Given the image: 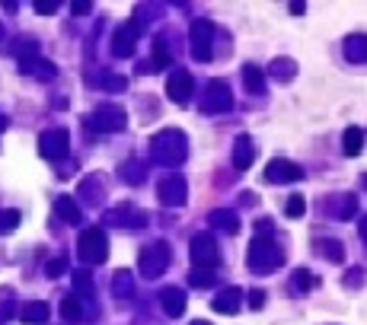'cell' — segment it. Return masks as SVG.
I'll return each mask as SVG.
<instances>
[{"label": "cell", "mask_w": 367, "mask_h": 325, "mask_svg": "<svg viewBox=\"0 0 367 325\" xmlns=\"http://www.w3.org/2000/svg\"><path fill=\"white\" fill-rule=\"evenodd\" d=\"M192 93H195L192 73H188V71H173V73H169V80H166V96L173 99V103L186 105L188 99H192Z\"/></svg>", "instance_id": "5bb4252c"}, {"label": "cell", "mask_w": 367, "mask_h": 325, "mask_svg": "<svg viewBox=\"0 0 367 325\" xmlns=\"http://www.w3.org/2000/svg\"><path fill=\"white\" fill-rule=\"evenodd\" d=\"M99 90H106V93H125L128 90V77H121V73H103V77H99Z\"/></svg>", "instance_id": "836d02e7"}, {"label": "cell", "mask_w": 367, "mask_h": 325, "mask_svg": "<svg viewBox=\"0 0 367 325\" xmlns=\"http://www.w3.org/2000/svg\"><path fill=\"white\" fill-rule=\"evenodd\" d=\"M61 319L64 322H80L84 319V306H80L77 296H64V300H61Z\"/></svg>", "instance_id": "4dcf8cb0"}, {"label": "cell", "mask_w": 367, "mask_h": 325, "mask_svg": "<svg viewBox=\"0 0 367 325\" xmlns=\"http://www.w3.org/2000/svg\"><path fill=\"white\" fill-rule=\"evenodd\" d=\"M112 294L119 296V300H131L134 296V277H131V271H115V277H112Z\"/></svg>", "instance_id": "83f0119b"}, {"label": "cell", "mask_w": 367, "mask_h": 325, "mask_svg": "<svg viewBox=\"0 0 367 325\" xmlns=\"http://www.w3.org/2000/svg\"><path fill=\"white\" fill-rule=\"evenodd\" d=\"M151 157H154V162H160V166H182L188 157V138L179 128H166V131L154 134Z\"/></svg>", "instance_id": "6da1fadb"}, {"label": "cell", "mask_w": 367, "mask_h": 325, "mask_svg": "<svg viewBox=\"0 0 367 325\" xmlns=\"http://www.w3.org/2000/svg\"><path fill=\"white\" fill-rule=\"evenodd\" d=\"M169 58H173V54H169V48H166V42H163V38H157V42H154V71H163V67L169 64Z\"/></svg>", "instance_id": "d590c367"}, {"label": "cell", "mask_w": 367, "mask_h": 325, "mask_svg": "<svg viewBox=\"0 0 367 325\" xmlns=\"http://www.w3.org/2000/svg\"><path fill=\"white\" fill-rule=\"evenodd\" d=\"M246 262H249V271H253V274H271V271H278L284 265V252L271 236H253Z\"/></svg>", "instance_id": "7a4b0ae2"}, {"label": "cell", "mask_w": 367, "mask_h": 325, "mask_svg": "<svg viewBox=\"0 0 367 325\" xmlns=\"http://www.w3.org/2000/svg\"><path fill=\"white\" fill-rule=\"evenodd\" d=\"M86 128H93V131L99 134H115V131H125L128 128V115L121 105H99L93 115H86Z\"/></svg>", "instance_id": "5b68a950"}, {"label": "cell", "mask_w": 367, "mask_h": 325, "mask_svg": "<svg viewBox=\"0 0 367 325\" xmlns=\"http://www.w3.org/2000/svg\"><path fill=\"white\" fill-rule=\"evenodd\" d=\"M233 108V93L223 80H211L205 86V96H201V112L205 115H221Z\"/></svg>", "instance_id": "ba28073f"}, {"label": "cell", "mask_w": 367, "mask_h": 325, "mask_svg": "<svg viewBox=\"0 0 367 325\" xmlns=\"http://www.w3.org/2000/svg\"><path fill=\"white\" fill-rule=\"evenodd\" d=\"M262 303H265V290H253L249 294V309H262Z\"/></svg>", "instance_id": "f6af8a7d"}, {"label": "cell", "mask_w": 367, "mask_h": 325, "mask_svg": "<svg viewBox=\"0 0 367 325\" xmlns=\"http://www.w3.org/2000/svg\"><path fill=\"white\" fill-rule=\"evenodd\" d=\"M243 86H246V93H253V96H265V73H262V67H256V64L243 67Z\"/></svg>", "instance_id": "484cf974"}, {"label": "cell", "mask_w": 367, "mask_h": 325, "mask_svg": "<svg viewBox=\"0 0 367 325\" xmlns=\"http://www.w3.org/2000/svg\"><path fill=\"white\" fill-rule=\"evenodd\" d=\"M214 281H217V274L211 268H192V271H188V284H192V287H198V290L214 287Z\"/></svg>", "instance_id": "1f68e13d"}, {"label": "cell", "mask_w": 367, "mask_h": 325, "mask_svg": "<svg viewBox=\"0 0 367 325\" xmlns=\"http://www.w3.org/2000/svg\"><path fill=\"white\" fill-rule=\"evenodd\" d=\"M253 162H256V144H253V138L240 134V138L233 140V169L246 172V169L253 166Z\"/></svg>", "instance_id": "2e32d148"}, {"label": "cell", "mask_w": 367, "mask_h": 325, "mask_svg": "<svg viewBox=\"0 0 367 325\" xmlns=\"http://www.w3.org/2000/svg\"><path fill=\"white\" fill-rule=\"evenodd\" d=\"M256 229H259V233H256V236H271V233H275V220H268V217H262V220H256Z\"/></svg>", "instance_id": "ee69618b"}, {"label": "cell", "mask_w": 367, "mask_h": 325, "mask_svg": "<svg viewBox=\"0 0 367 325\" xmlns=\"http://www.w3.org/2000/svg\"><path fill=\"white\" fill-rule=\"evenodd\" d=\"M160 306H163V313H166L169 319H179V316L186 313V294H182L179 287L160 290Z\"/></svg>", "instance_id": "ac0fdd59"}, {"label": "cell", "mask_w": 367, "mask_h": 325, "mask_svg": "<svg viewBox=\"0 0 367 325\" xmlns=\"http://www.w3.org/2000/svg\"><path fill=\"white\" fill-rule=\"evenodd\" d=\"M316 252H323V259L329 262H345V246L338 239H316Z\"/></svg>", "instance_id": "f546056e"}, {"label": "cell", "mask_w": 367, "mask_h": 325, "mask_svg": "<svg viewBox=\"0 0 367 325\" xmlns=\"http://www.w3.org/2000/svg\"><path fill=\"white\" fill-rule=\"evenodd\" d=\"M342 150H345V157H361V150H364V131L358 125H351L348 131H345Z\"/></svg>", "instance_id": "f1b7e54d"}, {"label": "cell", "mask_w": 367, "mask_h": 325, "mask_svg": "<svg viewBox=\"0 0 367 325\" xmlns=\"http://www.w3.org/2000/svg\"><path fill=\"white\" fill-rule=\"evenodd\" d=\"M54 214L61 217V220H67V223H74L77 227L80 220H84V214H80V207H77V201L71 198V195H58L54 198Z\"/></svg>", "instance_id": "603a6c76"}, {"label": "cell", "mask_w": 367, "mask_h": 325, "mask_svg": "<svg viewBox=\"0 0 367 325\" xmlns=\"http://www.w3.org/2000/svg\"><path fill=\"white\" fill-rule=\"evenodd\" d=\"M361 281H364V271H361V268L345 271V277H342V284H345V287H351V290L361 287Z\"/></svg>", "instance_id": "ab89813d"}, {"label": "cell", "mask_w": 367, "mask_h": 325, "mask_svg": "<svg viewBox=\"0 0 367 325\" xmlns=\"http://www.w3.org/2000/svg\"><path fill=\"white\" fill-rule=\"evenodd\" d=\"M345 58L351 61V64H364L367 61V36L364 32H351L348 38H345Z\"/></svg>", "instance_id": "ffe728a7"}, {"label": "cell", "mask_w": 367, "mask_h": 325, "mask_svg": "<svg viewBox=\"0 0 367 325\" xmlns=\"http://www.w3.org/2000/svg\"><path fill=\"white\" fill-rule=\"evenodd\" d=\"M138 38H141L138 19H125V23L115 29V36H112V54L115 58H131L134 48H138Z\"/></svg>", "instance_id": "8fae6325"}, {"label": "cell", "mask_w": 367, "mask_h": 325, "mask_svg": "<svg viewBox=\"0 0 367 325\" xmlns=\"http://www.w3.org/2000/svg\"><path fill=\"white\" fill-rule=\"evenodd\" d=\"M214 23L211 19H195L192 29H188V45H192V58L201 61V64H208L211 58H214Z\"/></svg>", "instance_id": "3957f363"}, {"label": "cell", "mask_w": 367, "mask_h": 325, "mask_svg": "<svg viewBox=\"0 0 367 325\" xmlns=\"http://www.w3.org/2000/svg\"><path fill=\"white\" fill-rule=\"evenodd\" d=\"M119 175L128 182V185H141V182H144V175H147L144 160H138V157H128V160L119 166Z\"/></svg>", "instance_id": "cb8c5ba5"}, {"label": "cell", "mask_w": 367, "mask_h": 325, "mask_svg": "<svg viewBox=\"0 0 367 325\" xmlns=\"http://www.w3.org/2000/svg\"><path fill=\"white\" fill-rule=\"evenodd\" d=\"M67 147H71V134H67V128H51V131H45L42 138H39V153L51 162L64 157Z\"/></svg>", "instance_id": "4fadbf2b"}, {"label": "cell", "mask_w": 367, "mask_h": 325, "mask_svg": "<svg viewBox=\"0 0 367 325\" xmlns=\"http://www.w3.org/2000/svg\"><path fill=\"white\" fill-rule=\"evenodd\" d=\"M67 271V259H51L49 265H45V274L49 277H61Z\"/></svg>", "instance_id": "60d3db41"}, {"label": "cell", "mask_w": 367, "mask_h": 325, "mask_svg": "<svg viewBox=\"0 0 367 325\" xmlns=\"http://www.w3.org/2000/svg\"><path fill=\"white\" fill-rule=\"evenodd\" d=\"M74 284H77V290H80V294H93V290H96V287H93V274H90V271H86V268L74 271Z\"/></svg>", "instance_id": "8d00e7d4"}, {"label": "cell", "mask_w": 367, "mask_h": 325, "mask_svg": "<svg viewBox=\"0 0 367 325\" xmlns=\"http://www.w3.org/2000/svg\"><path fill=\"white\" fill-rule=\"evenodd\" d=\"M71 13H74V16H86V13H93V4H90V0H74Z\"/></svg>", "instance_id": "7bdbcfd3"}, {"label": "cell", "mask_w": 367, "mask_h": 325, "mask_svg": "<svg viewBox=\"0 0 367 325\" xmlns=\"http://www.w3.org/2000/svg\"><path fill=\"white\" fill-rule=\"evenodd\" d=\"M303 214H307V198L303 195H291L288 205H284V217L294 220V217H303Z\"/></svg>", "instance_id": "e575fe53"}, {"label": "cell", "mask_w": 367, "mask_h": 325, "mask_svg": "<svg viewBox=\"0 0 367 325\" xmlns=\"http://www.w3.org/2000/svg\"><path fill=\"white\" fill-rule=\"evenodd\" d=\"M13 316H16V303H4V306H0V322L13 319Z\"/></svg>", "instance_id": "bcb514c9"}, {"label": "cell", "mask_w": 367, "mask_h": 325, "mask_svg": "<svg viewBox=\"0 0 367 325\" xmlns=\"http://www.w3.org/2000/svg\"><path fill=\"white\" fill-rule=\"evenodd\" d=\"M316 284H319V281H316L313 274H310L307 268H297L294 274H291V284H288V290H291V294H294V296H303V294H310V290H313Z\"/></svg>", "instance_id": "4316f807"}, {"label": "cell", "mask_w": 367, "mask_h": 325, "mask_svg": "<svg viewBox=\"0 0 367 325\" xmlns=\"http://www.w3.org/2000/svg\"><path fill=\"white\" fill-rule=\"evenodd\" d=\"M208 223L214 229H221V233H240V217H236V211H230V207L211 211L208 214Z\"/></svg>", "instance_id": "d6986e66"}, {"label": "cell", "mask_w": 367, "mask_h": 325, "mask_svg": "<svg viewBox=\"0 0 367 325\" xmlns=\"http://www.w3.org/2000/svg\"><path fill=\"white\" fill-rule=\"evenodd\" d=\"M192 325H211V322H205V319H198V322H192Z\"/></svg>", "instance_id": "c3c4849f"}, {"label": "cell", "mask_w": 367, "mask_h": 325, "mask_svg": "<svg viewBox=\"0 0 367 325\" xmlns=\"http://www.w3.org/2000/svg\"><path fill=\"white\" fill-rule=\"evenodd\" d=\"M77 255L86 262V265H103L109 259V239L99 227H90L80 233V242H77Z\"/></svg>", "instance_id": "277c9868"}, {"label": "cell", "mask_w": 367, "mask_h": 325, "mask_svg": "<svg viewBox=\"0 0 367 325\" xmlns=\"http://www.w3.org/2000/svg\"><path fill=\"white\" fill-rule=\"evenodd\" d=\"M19 71H23V73H32V77H39V80H54V77H58V67H54L51 61H45V58L26 61V64H19Z\"/></svg>", "instance_id": "d4e9b609"}, {"label": "cell", "mask_w": 367, "mask_h": 325, "mask_svg": "<svg viewBox=\"0 0 367 325\" xmlns=\"http://www.w3.org/2000/svg\"><path fill=\"white\" fill-rule=\"evenodd\" d=\"M13 54H16L19 64H26V61H32V58H42V51H39V42H32V38H23V42L13 45Z\"/></svg>", "instance_id": "d6a6232c"}, {"label": "cell", "mask_w": 367, "mask_h": 325, "mask_svg": "<svg viewBox=\"0 0 367 325\" xmlns=\"http://www.w3.org/2000/svg\"><path fill=\"white\" fill-rule=\"evenodd\" d=\"M268 77L278 80V83H291V80L297 77V61H291V58H271Z\"/></svg>", "instance_id": "44dd1931"}, {"label": "cell", "mask_w": 367, "mask_h": 325, "mask_svg": "<svg viewBox=\"0 0 367 325\" xmlns=\"http://www.w3.org/2000/svg\"><path fill=\"white\" fill-rule=\"evenodd\" d=\"M0 38H4V23H0Z\"/></svg>", "instance_id": "681fc988"}, {"label": "cell", "mask_w": 367, "mask_h": 325, "mask_svg": "<svg viewBox=\"0 0 367 325\" xmlns=\"http://www.w3.org/2000/svg\"><path fill=\"white\" fill-rule=\"evenodd\" d=\"M188 255H192V268H211L221 265V249H217L214 233H198L188 242Z\"/></svg>", "instance_id": "8992f818"}, {"label": "cell", "mask_w": 367, "mask_h": 325, "mask_svg": "<svg viewBox=\"0 0 367 325\" xmlns=\"http://www.w3.org/2000/svg\"><path fill=\"white\" fill-rule=\"evenodd\" d=\"M326 207H329V217H336V220H351L358 214V195H348V192L329 195Z\"/></svg>", "instance_id": "9a60e30c"}, {"label": "cell", "mask_w": 367, "mask_h": 325, "mask_svg": "<svg viewBox=\"0 0 367 325\" xmlns=\"http://www.w3.org/2000/svg\"><path fill=\"white\" fill-rule=\"evenodd\" d=\"M157 198L163 201V207H182L188 198V182L179 172H169L160 179L157 185Z\"/></svg>", "instance_id": "9c48e42d"}, {"label": "cell", "mask_w": 367, "mask_h": 325, "mask_svg": "<svg viewBox=\"0 0 367 325\" xmlns=\"http://www.w3.org/2000/svg\"><path fill=\"white\" fill-rule=\"evenodd\" d=\"M106 223L121 227V229H141V227H147V214L138 205H131V201H121L119 207L106 211Z\"/></svg>", "instance_id": "30bf717a"}, {"label": "cell", "mask_w": 367, "mask_h": 325, "mask_svg": "<svg viewBox=\"0 0 367 325\" xmlns=\"http://www.w3.org/2000/svg\"><path fill=\"white\" fill-rule=\"evenodd\" d=\"M19 319H23L26 325H42V322H49V303H45V300H29V303H23V309H19Z\"/></svg>", "instance_id": "7402d4cb"}, {"label": "cell", "mask_w": 367, "mask_h": 325, "mask_svg": "<svg viewBox=\"0 0 367 325\" xmlns=\"http://www.w3.org/2000/svg\"><path fill=\"white\" fill-rule=\"evenodd\" d=\"M288 10H291V13H294V16H303V10H307V6H303V4H301V0H297V4H291V6H288Z\"/></svg>", "instance_id": "7dc6e473"}, {"label": "cell", "mask_w": 367, "mask_h": 325, "mask_svg": "<svg viewBox=\"0 0 367 325\" xmlns=\"http://www.w3.org/2000/svg\"><path fill=\"white\" fill-rule=\"evenodd\" d=\"M211 306H214L217 313H223V316L240 313V306H243V290H240V287H223L221 294L214 296V303H211Z\"/></svg>", "instance_id": "e0dca14e"}, {"label": "cell", "mask_w": 367, "mask_h": 325, "mask_svg": "<svg viewBox=\"0 0 367 325\" xmlns=\"http://www.w3.org/2000/svg\"><path fill=\"white\" fill-rule=\"evenodd\" d=\"M80 195H84V198H86V201H96V205H99V201H103V198H106L103 185H93V179H86V182H84V185H80Z\"/></svg>", "instance_id": "74e56055"}, {"label": "cell", "mask_w": 367, "mask_h": 325, "mask_svg": "<svg viewBox=\"0 0 367 325\" xmlns=\"http://www.w3.org/2000/svg\"><path fill=\"white\" fill-rule=\"evenodd\" d=\"M19 227V211H4L0 214V233H10Z\"/></svg>", "instance_id": "f35d334b"}, {"label": "cell", "mask_w": 367, "mask_h": 325, "mask_svg": "<svg viewBox=\"0 0 367 325\" xmlns=\"http://www.w3.org/2000/svg\"><path fill=\"white\" fill-rule=\"evenodd\" d=\"M169 259H173V249L166 246V242H154V246H147L144 252H141L138 265H141V274L147 277V281H157L163 271L169 268Z\"/></svg>", "instance_id": "52a82bcc"}, {"label": "cell", "mask_w": 367, "mask_h": 325, "mask_svg": "<svg viewBox=\"0 0 367 325\" xmlns=\"http://www.w3.org/2000/svg\"><path fill=\"white\" fill-rule=\"evenodd\" d=\"M301 179H303V169L284 157H275L265 166V182H271V185H291V182H301Z\"/></svg>", "instance_id": "7c38bea8"}, {"label": "cell", "mask_w": 367, "mask_h": 325, "mask_svg": "<svg viewBox=\"0 0 367 325\" xmlns=\"http://www.w3.org/2000/svg\"><path fill=\"white\" fill-rule=\"evenodd\" d=\"M58 10H61L58 0H39V4H36V13H39V16H54Z\"/></svg>", "instance_id": "b9f144b4"}]
</instances>
